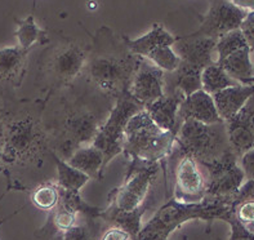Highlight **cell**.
<instances>
[{"label": "cell", "instance_id": "1", "mask_svg": "<svg viewBox=\"0 0 254 240\" xmlns=\"http://www.w3.org/2000/svg\"><path fill=\"white\" fill-rule=\"evenodd\" d=\"M44 105L43 101L3 110V163L0 172L5 176L12 168L40 169L45 158H51V138L42 116Z\"/></svg>", "mask_w": 254, "mask_h": 240}, {"label": "cell", "instance_id": "2", "mask_svg": "<svg viewBox=\"0 0 254 240\" xmlns=\"http://www.w3.org/2000/svg\"><path fill=\"white\" fill-rule=\"evenodd\" d=\"M142 57L133 53L118 40L106 27L97 32L93 48L89 49L87 66L83 74L92 85L107 97H118L128 92Z\"/></svg>", "mask_w": 254, "mask_h": 240}, {"label": "cell", "instance_id": "3", "mask_svg": "<svg viewBox=\"0 0 254 240\" xmlns=\"http://www.w3.org/2000/svg\"><path fill=\"white\" fill-rule=\"evenodd\" d=\"M234 215L232 204L223 199L205 198L200 203H184L172 198L143 225L137 240H168L174 231L192 220H203L210 226L213 221H227Z\"/></svg>", "mask_w": 254, "mask_h": 240}, {"label": "cell", "instance_id": "4", "mask_svg": "<svg viewBox=\"0 0 254 240\" xmlns=\"http://www.w3.org/2000/svg\"><path fill=\"white\" fill-rule=\"evenodd\" d=\"M102 123L100 114L83 101L62 103L56 122L47 125L52 151L67 161L77 149L93 144Z\"/></svg>", "mask_w": 254, "mask_h": 240}, {"label": "cell", "instance_id": "5", "mask_svg": "<svg viewBox=\"0 0 254 240\" xmlns=\"http://www.w3.org/2000/svg\"><path fill=\"white\" fill-rule=\"evenodd\" d=\"M176 138L177 133L160 128L143 109L127 124L123 154L130 159V165L160 163L172 155Z\"/></svg>", "mask_w": 254, "mask_h": 240}, {"label": "cell", "instance_id": "6", "mask_svg": "<svg viewBox=\"0 0 254 240\" xmlns=\"http://www.w3.org/2000/svg\"><path fill=\"white\" fill-rule=\"evenodd\" d=\"M160 172V163L129 165L124 182L109 196V207L101 218L111 215L146 212L151 204V191Z\"/></svg>", "mask_w": 254, "mask_h": 240}, {"label": "cell", "instance_id": "7", "mask_svg": "<svg viewBox=\"0 0 254 240\" xmlns=\"http://www.w3.org/2000/svg\"><path fill=\"white\" fill-rule=\"evenodd\" d=\"M89 49L74 42H66L48 51L40 58L39 80L48 90L47 98L56 90L68 88L87 66Z\"/></svg>", "mask_w": 254, "mask_h": 240}, {"label": "cell", "instance_id": "8", "mask_svg": "<svg viewBox=\"0 0 254 240\" xmlns=\"http://www.w3.org/2000/svg\"><path fill=\"white\" fill-rule=\"evenodd\" d=\"M176 145L180 155H190L199 164L212 161L231 149L226 122L205 124L192 119L182 122Z\"/></svg>", "mask_w": 254, "mask_h": 240}, {"label": "cell", "instance_id": "9", "mask_svg": "<svg viewBox=\"0 0 254 240\" xmlns=\"http://www.w3.org/2000/svg\"><path fill=\"white\" fill-rule=\"evenodd\" d=\"M143 109L145 106L139 103L129 92L122 93L116 98L109 118L102 123L92 144L102 151L105 157V169L111 163V160L123 154L127 124L134 114Z\"/></svg>", "mask_w": 254, "mask_h": 240}, {"label": "cell", "instance_id": "10", "mask_svg": "<svg viewBox=\"0 0 254 240\" xmlns=\"http://www.w3.org/2000/svg\"><path fill=\"white\" fill-rule=\"evenodd\" d=\"M206 178L205 198L223 199L232 204L247 181L238 155L230 149L217 159L200 164Z\"/></svg>", "mask_w": 254, "mask_h": 240}, {"label": "cell", "instance_id": "11", "mask_svg": "<svg viewBox=\"0 0 254 240\" xmlns=\"http://www.w3.org/2000/svg\"><path fill=\"white\" fill-rule=\"evenodd\" d=\"M216 64L240 84H254L252 51L242 30H234L217 40Z\"/></svg>", "mask_w": 254, "mask_h": 240}, {"label": "cell", "instance_id": "12", "mask_svg": "<svg viewBox=\"0 0 254 240\" xmlns=\"http://www.w3.org/2000/svg\"><path fill=\"white\" fill-rule=\"evenodd\" d=\"M248 10L239 8L231 0H210L209 9L201 19L199 29L191 36H204L218 40L221 36L240 29Z\"/></svg>", "mask_w": 254, "mask_h": 240}, {"label": "cell", "instance_id": "13", "mask_svg": "<svg viewBox=\"0 0 254 240\" xmlns=\"http://www.w3.org/2000/svg\"><path fill=\"white\" fill-rule=\"evenodd\" d=\"M206 178L203 166L190 155H180L174 166V199L200 203L205 199Z\"/></svg>", "mask_w": 254, "mask_h": 240}, {"label": "cell", "instance_id": "14", "mask_svg": "<svg viewBox=\"0 0 254 240\" xmlns=\"http://www.w3.org/2000/svg\"><path fill=\"white\" fill-rule=\"evenodd\" d=\"M128 92L139 103L148 106L165 93V71L142 57Z\"/></svg>", "mask_w": 254, "mask_h": 240}, {"label": "cell", "instance_id": "15", "mask_svg": "<svg viewBox=\"0 0 254 240\" xmlns=\"http://www.w3.org/2000/svg\"><path fill=\"white\" fill-rule=\"evenodd\" d=\"M231 150L242 157L254 146V94L234 118L226 122Z\"/></svg>", "mask_w": 254, "mask_h": 240}, {"label": "cell", "instance_id": "16", "mask_svg": "<svg viewBox=\"0 0 254 240\" xmlns=\"http://www.w3.org/2000/svg\"><path fill=\"white\" fill-rule=\"evenodd\" d=\"M30 51L18 45L0 48V94L18 89L27 69Z\"/></svg>", "mask_w": 254, "mask_h": 240}, {"label": "cell", "instance_id": "17", "mask_svg": "<svg viewBox=\"0 0 254 240\" xmlns=\"http://www.w3.org/2000/svg\"><path fill=\"white\" fill-rule=\"evenodd\" d=\"M177 38L178 40L174 47L177 48L181 61L197 66L203 70L216 62V39L191 35Z\"/></svg>", "mask_w": 254, "mask_h": 240}, {"label": "cell", "instance_id": "18", "mask_svg": "<svg viewBox=\"0 0 254 240\" xmlns=\"http://www.w3.org/2000/svg\"><path fill=\"white\" fill-rule=\"evenodd\" d=\"M184 99L185 94L180 90H165L164 96L146 106L145 109L160 128L178 133L182 124L180 120V107Z\"/></svg>", "mask_w": 254, "mask_h": 240}, {"label": "cell", "instance_id": "19", "mask_svg": "<svg viewBox=\"0 0 254 240\" xmlns=\"http://www.w3.org/2000/svg\"><path fill=\"white\" fill-rule=\"evenodd\" d=\"M186 119H192L205 124L225 122L217 111L213 96L204 89H199L190 96L185 97L184 102L180 107L181 123Z\"/></svg>", "mask_w": 254, "mask_h": 240}, {"label": "cell", "instance_id": "20", "mask_svg": "<svg viewBox=\"0 0 254 240\" xmlns=\"http://www.w3.org/2000/svg\"><path fill=\"white\" fill-rule=\"evenodd\" d=\"M123 40L133 53L148 60L161 48L174 47L178 38L167 31V29L161 23H154L151 30L146 32L145 35L139 36L137 39H129L127 36H123Z\"/></svg>", "mask_w": 254, "mask_h": 240}, {"label": "cell", "instance_id": "21", "mask_svg": "<svg viewBox=\"0 0 254 240\" xmlns=\"http://www.w3.org/2000/svg\"><path fill=\"white\" fill-rule=\"evenodd\" d=\"M254 94V84H236L212 94L222 120L234 118Z\"/></svg>", "mask_w": 254, "mask_h": 240}, {"label": "cell", "instance_id": "22", "mask_svg": "<svg viewBox=\"0 0 254 240\" xmlns=\"http://www.w3.org/2000/svg\"><path fill=\"white\" fill-rule=\"evenodd\" d=\"M203 69L181 61L177 70L165 73V90H180L185 97L190 96L201 88Z\"/></svg>", "mask_w": 254, "mask_h": 240}, {"label": "cell", "instance_id": "23", "mask_svg": "<svg viewBox=\"0 0 254 240\" xmlns=\"http://www.w3.org/2000/svg\"><path fill=\"white\" fill-rule=\"evenodd\" d=\"M67 163L93 179H102L106 170L102 151L98 150L94 145H87L77 149L67 160Z\"/></svg>", "mask_w": 254, "mask_h": 240}, {"label": "cell", "instance_id": "24", "mask_svg": "<svg viewBox=\"0 0 254 240\" xmlns=\"http://www.w3.org/2000/svg\"><path fill=\"white\" fill-rule=\"evenodd\" d=\"M51 159L55 161L56 168H57V181L56 182L60 186V189L80 191L90 179L88 174L74 168L66 160L57 157L55 153H52Z\"/></svg>", "mask_w": 254, "mask_h": 240}, {"label": "cell", "instance_id": "25", "mask_svg": "<svg viewBox=\"0 0 254 240\" xmlns=\"http://www.w3.org/2000/svg\"><path fill=\"white\" fill-rule=\"evenodd\" d=\"M17 30L14 36L17 39V45L26 51H31L35 44H44L48 42L47 31L39 27L32 14L23 19H16Z\"/></svg>", "mask_w": 254, "mask_h": 240}, {"label": "cell", "instance_id": "26", "mask_svg": "<svg viewBox=\"0 0 254 240\" xmlns=\"http://www.w3.org/2000/svg\"><path fill=\"white\" fill-rule=\"evenodd\" d=\"M236 84L240 83L232 79L216 62L206 66L203 70V74H201V88L210 94H214L219 90L236 85Z\"/></svg>", "mask_w": 254, "mask_h": 240}, {"label": "cell", "instance_id": "27", "mask_svg": "<svg viewBox=\"0 0 254 240\" xmlns=\"http://www.w3.org/2000/svg\"><path fill=\"white\" fill-rule=\"evenodd\" d=\"M30 199L34 207L40 211L52 212L60 203V186L52 181L39 183L31 190Z\"/></svg>", "mask_w": 254, "mask_h": 240}, {"label": "cell", "instance_id": "28", "mask_svg": "<svg viewBox=\"0 0 254 240\" xmlns=\"http://www.w3.org/2000/svg\"><path fill=\"white\" fill-rule=\"evenodd\" d=\"M94 225L96 222H90L87 218L81 217L76 225L62 233L57 240H93Z\"/></svg>", "mask_w": 254, "mask_h": 240}, {"label": "cell", "instance_id": "29", "mask_svg": "<svg viewBox=\"0 0 254 240\" xmlns=\"http://www.w3.org/2000/svg\"><path fill=\"white\" fill-rule=\"evenodd\" d=\"M234 215L245 228L254 233V198H245L232 203Z\"/></svg>", "mask_w": 254, "mask_h": 240}, {"label": "cell", "instance_id": "30", "mask_svg": "<svg viewBox=\"0 0 254 240\" xmlns=\"http://www.w3.org/2000/svg\"><path fill=\"white\" fill-rule=\"evenodd\" d=\"M226 222L230 225V229H231L230 240H254V233L245 228L235 217V215H232Z\"/></svg>", "mask_w": 254, "mask_h": 240}, {"label": "cell", "instance_id": "31", "mask_svg": "<svg viewBox=\"0 0 254 240\" xmlns=\"http://www.w3.org/2000/svg\"><path fill=\"white\" fill-rule=\"evenodd\" d=\"M243 35H244L245 40L248 43L249 48H251L252 53L254 52V10L248 12L245 19L243 21L242 26H240Z\"/></svg>", "mask_w": 254, "mask_h": 240}, {"label": "cell", "instance_id": "32", "mask_svg": "<svg viewBox=\"0 0 254 240\" xmlns=\"http://www.w3.org/2000/svg\"><path fill=\"white\" fill-rule=\"evenodd\" d=\"M98 240H133L128 231L116 225H109Z\"/></svg>", "mask_w": 254, "mask_h": 240}, {"label": "cell", "instance_id": "33", "mask_svg": "<svg viewBox=\"0 0 254 240\" xmlns=\"http://www.w3.org/2000/svg\"><path fill=\"white\" fill-rule=\"evenodd\" d=\"M240 165L244 170L247 179H254V146L240 157Z\"/></svg>", "mask_w": 254, "mask_h": 240}, {"label": "cell", "instance_id": "34", "mask_svg": "<svg viewBox=\"0 0 254 240\" xmlns=\"http://www.w3.org/2000/svg\"><path fill=\"white\" fill-rule=\"evenodd\" d=\"M245 198H254V179H247L245 181L244 185L242 186V189L239 190L238 195L234 199V202L242 200V199Z\"/></svg>", "mask_w": 254, "mask_h": 240}, {"label": "cell", "instance_id": "35", "mask_svg": "<svg viewBox=\"0 0 254 240\" xmlns=\"http://www.w3.org/2000/svg\"><path fill=\"white\" fill-rule=\"evenodd\" d=\"M232 3L244 10H254V0H231Z\"/></svg>", "mask_w": 254, "mask_h": 240}, {"label": "cell", "instance_id": "36", "mask_svg": "<svg viewBox=\"0 0 254 240\" xmlns=\"http://www.w3.org/2000/svg\"><path fill=\"white\" fill-rule=\"evenodd\" d=\"M3 163V145H1V136H0V166Z\"/></svg>", "mask_w": 254, "mask_h": 240}, {"label": "cell", "instance_id": "37", "mask_svg": "<svg viewBox=\"0 0 254 240\" xmlns=\"http://www.w3.org/2000/svg\"><path fill=\"white\" fill-rule=\"evenodd\" d=\"M1 115H3V110H0V136H1Z\"/></svg>", "mask_w": 254, "mask_h": 240}, {"label": "cell", "instance_id": "38", "mask_svg": "<svg viewBox=\"0 0 254 240\" xmlns=\"http://www.w3.org/2000/svg\"><path fill=\"white\" fill-rule=\"evenodd\" d=\"M168 240H171V239H168ZM173 240H189V239H187L186 235H182V237L177 238V239H173Z\"/></svg>", "mask_w": 254, "mask_h": 240}, {"label": "cell", "instance_id": "39", "mask_svg": "<svg viewBox=\"0 0 254 240\" xmlns=\"http://www.w3.org/2000/svg\"><path fill=\"white\" fill-rule=\"evenodd\" d=\"M252 60H253V69H254V52L252 53Z\"/></svg>", "mask_w": 254, "mask_h": 240}]
</instances>
